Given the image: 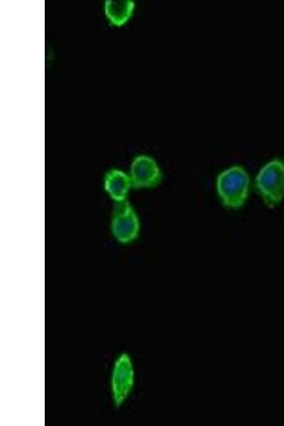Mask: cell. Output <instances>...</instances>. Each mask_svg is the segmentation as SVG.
<instances>
[{"label":"cell","mask_w":284,"mask_h":426,"mask_svg":"<svg viewBox=\"0 0 284 426\" xmlns=\"http://www.w3.org/2000/svg\"><path fill=\"white\" fill-rule=\"evenodd\" d=\"M250 178L241 166L234 165L224 170L217 177V193L223 204L231 209L242 207L248 195Z\"/></svg>","instance_id":"1"},{"label":"cell","mask_w":284,"mask_h":426,"mask_svg":"<svg viewBox=\"0 0 284 426\" xmlns=\"http://www.w3.org/2000/svg\"><path fill=\"white\" fill-rule=\"evenodd\" d=\"M255 182L264 203L274 208L284 198V161L274 158L268 162L259 170Z\"/></svg>","instance_id":"2"},{"label":"cell","mask_w":284,"mask_h":426,"mask_svg":"<svg viewBox=\"0 0 284 426\" xmlns=\"http://www.w3.org/2000/svg\"><path fill=\"white\" fill-rule=\"evenodd\" d=\"M135 384V370L131 356L122 352L114 360L110 376L114 405L119 408L130 396Z\"/></svg>","instance_id":"3"},{"label":"cell","mask_w":284,"mask_h":426,"mask_svg":"<svg viewBox=\"0 0 284 426\" xmlns=\"http://www.w3.org/2000/svg\"><path fill=\"white\" fill-rule=\"evenodd\" d=\"M111 228L114 236L122 244H128L138 236L139 221L133 208L126 200L115 205Z\"/></svg>","instance_id":"4"},{"label":"cell","mask_w":284,"mask_h":426,"mask_svg":"<svg viewBox=\"0 0 284 426\" xmlns=\"http://www.w3.org/2000/svg\"><path fill=\"white\" fill-rule=\"evenodd\" d=\"M130 178L135 188H150L157 186L162 173L156 162L151 157L141 155L131 163Z\"/></svg>","instance_id":"5"},{"label":"cell","mask_w":284,"mask_h":426,"mask_svg":"<svg viewBox=\"0 0 284 426\" xmlns=\"http://www.w3.org/2000/svg\"><path fill=\"white\" fill-rule=\"evenodd\" d=\"M131 187V178L124 172L112 169L106 173L104 189L116 202L126 200Z\"/></svg>","instance_id":"6"},{"label":"cell","mask_w":284,"mask_h":426,"mask_svg":"<svg viewBox=\"0 0 284 426\" xmlns=\"http://www.w3.org/2000/svg\"><path fill=\"white\" fill-rule=\"evenodd\" d=\"M134 3L131 0H106L105 13L111 23L121 26L132 16Z\"/></svg>","instance_id":"7"}]
</instances>
